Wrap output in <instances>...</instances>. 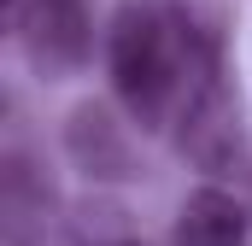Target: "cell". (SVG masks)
Segmentation results:
<instances>
[{"instance_id":"obj_5","label":"cell","mask_w":252,"mask_h":246,"mask_svg":"<svg viewBox=\"0 0 252 246\" xmlns=\"http://www.w3.org/2000/svg\"><path fill=\"white\" fill-rule=\"evenodd\" d=\"M0 217H6V246H35L47 241V223H53V187L35 170V158L24 147L6 153V170H0Z\"/></svg>"},{"instance_id":"obj_4","label":"cell","mask_w":252,"mask_h":246,"mask_svg":"<svg viewBox=\"0 0 252 246\" xmlns=\"http://www.w3.org/2000/svg\"><path fill=\"white\" fill-rule=\"evenodd\" d=\"M64 153H70V164L82 170V176H94V182H129V176H141V164H135V141H129V129L106 106H76L70 123H64Z\"/></svg>"},{"instance_id":"obj_3","label":"cell","mask_w":252,"mask_h":246,"mask_svg":"<svg viewBox=\"0 0 252 246\" xmlns=\"http://www.w3.org/2000/svg\"><path fill=\"white\" fill-rule=\"evenodd\" d=\"M12 30H18V47H24V59L41 82L76 76L94 53V24H88L82 0H18Z\"/></svg>"},{"instance_id":"obj_1","label":"cell","mask_w":252,"mask_h":246,"mask_svg":"<svg viewBox=\"0 0 252 246\" xmlns=\"http://www.w3.org/2000/svg\"><path fill=\"white\" fill-rule=\"evenodd\" d=\"M211 59H229L217 0H124L112 12L106 70L135 129H170Z\"/></svg>"},{"instance_id":"obj_2","label":"cell","mask_w":252,"mask_h":246,"mask_svg":"<svg viewBox=\"0 0 252 246\" xmlns=\"http://www.w3.org/2000/svg\"><path fill=\"white\" fill-rule=\"evenodd\" d=\"M176 147H182V158H193L199 170H229V164L247 153L235 82H229V59L199 64L188 100H182V112H176Z\"/></svg>"},{"instance_id":"obj_6","label":"cell","mask_w":252,"mask_h":246,"mask_svg":"<svg viewBox=\"0 0 252 246\" xmlns=\"http://www.w3.org/2000/svg\"><path fill=\"white\" fill-rule=\"evenodd\" d=\"M247 229L252 217L229 187H193L176 211L170 246H247Z\"/></svg>"}]
</instances>
